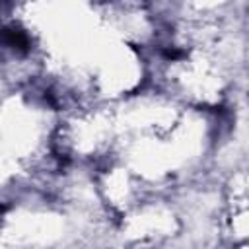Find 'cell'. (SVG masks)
I'll return each instance as SVG.
<instances>
[{
    "label": "cell",
    "mask_w": 249,
    "mask_h": 249,
    "mask_svg": "<svg viewBox=\"0 0 249 249\" xmlns=\"http://www.w3.org/2000/svg\"><path fill=\"white\" fill-rule=\"evenodd\" d=\"M0 41L8 47H14V49H21L25 51L29 41H27V35L23 31H18V29H2L0 33Z\"/></svg>",
    "instance_id": "1"
},
{
    "label": "cell",
    "mask_w": 249,
    "mask_h": 249,
    "mask_svg": "<svg viewBox=\"0 0 249 249\" xmlns=\"http://www.w3.org/2000/svg\"><path fill=\"white\" fill-rule=\"evenodd\" d=\"M183 54H185V53L179 51V49H167V51H163V56L169 58V60H177V58H181Z\"/></svg>",
    "instance_id": "2"
}]
</instances>
